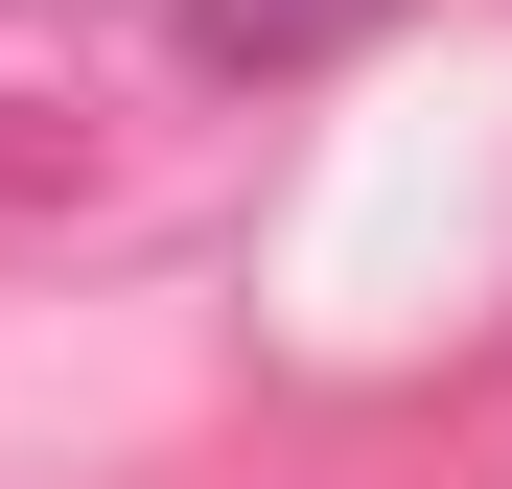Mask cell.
<instances>
[{
	"label": "cell",
	"instance_id": "cell-1",
	"mask_svg": "<svg viewBox=\"0 0 512 489\" xmlns=\"http://www.w3.org/2000/svg\"><path fill=\"white\" fill-rule=\"evenodd\" d=\"M350 0H210V47H326Z\"/></svg>",
	"mask_w": 512,
	"mask_h": 489
}]
</instances>
